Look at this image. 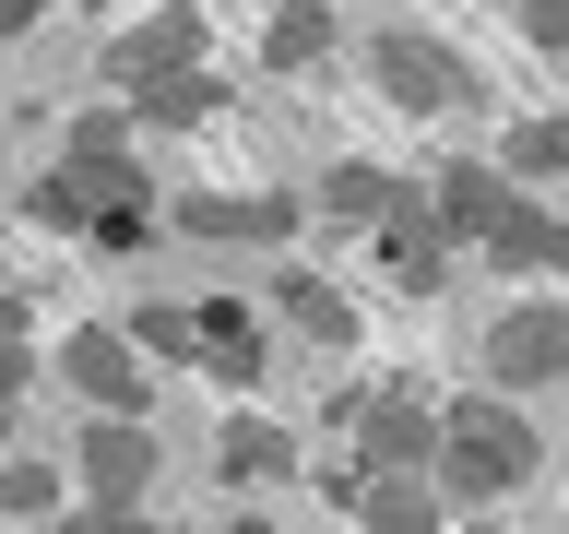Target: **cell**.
Segmentation results:
<instances>
[{
	"instance_id": "1",
	"label": "cell",
	"mask_w": 569,
	"mask_h": 534,
	"mask_svg": "<svg viewBox=\"0 0 569 534\" xmlns=\"http://www.w3.org/2000/svg\"><path fill=\"white\" fill-rule=\"evenodd\" d=\"M142 202H154V190H142V167H131V119H119V107H83V119H71V155L24 190V214L60 226V238H107V226H131Z\"/></svg>"
},
{
	"instance_id": "2",
	"label": "cell",
	"mask_w": 569,
	"mask_h": 534,
	"mask_svg": "<svg viewBox=\"0 0 569 534\" xmlns=\"http://www.w3.org/2000/svg\"><path fill=\"white\" fill-rule=\"evenodd\" d=\"M368 83H380L403 119H487V71L462 60V48H439V36H416V24H391V36H368Z\"/></svg>"
},
{
	"instance_id": "3",
	"label": "cell",
	"mask_w": 569,
	"mask_h": 534,
	"mask_svg": "<svg viewBox=\"0 0 569 534\" xmlns=\"http://www.w3.org/2000/svg\"><path fill=\"white\" fill-rule=\"evenodd\" d=\"M439 475H451V498H510L533 475V427L510 416V404H462V416L439 427Z\"/></svg>"
},
{
	"instance_id": "4",
	"label": "cell",
	"mask_w": 569,
	"mask_h": 534,
	"mask_svg": "<svg viewBox=\"0 0 569 534\" xmlns=\"http://www.w3.org/2000/svg\"><path fill=\"white\" fill-rule=\"evenodd\" d=\"M154 487V439L131 416H83V534H119Z\"/></svg>"
},
{
	"instance_id": "5",
	"label": "cell",
	"mask_w": 569,
	"mask_h": 534,
	"mask_svg": "<svg viewBox=\"0 0 569 534\" xmlns=\"http://www.w3.org/2000/svg\"><path fill=\"white\" fill-rule=\"evenodd\" d=\"M167 214H178V238H190V249H284L320 202H297V190H284V202H249V190H190V202H167Z\"/></svg>"
},
{
	"instance_id": "6",
	"label": "cell",
	"mask_w": 569,
	"mask_h": 534,
	"mask_svg": "<svg viewBox=\"0 0 569 534\" xmlns=\"http://www.w3.org/2000/svg\"><path fill=\"white\" fill-rule=\"evenodd\" d=\"M487 380H498V392L569 380V309H510V320H487Z\"/></svg>"
},
{
	"instance_id": "7",
	"label": "cell",
	"mask_w": 569,
	"mask_h": 534,
	"mask_svg": "<svg viewBox=\"0 0 569 534\" xmlns=\"http://www.w3.org/2000/svg\"><path fill=\"white\" fill-rule=\"evenodd\" d=\"M190 60H202V12H154V24H131V36H107V83H131V96H142V83H178V71H190Z\"/></svg>"
},
{
	"instance_id": "8",
	"label": "cell",
	"mask_w": 569,
	"mask_h": 534,
	"mask_svg": "<svg viewBox=\"0 0 569 534\" xmlns=\"http://www.w3.org/2000/svg\"><path fill=\"white\" fill-rule=\"evenodd\" d=\"M356 463H368V475L439 463V416H427L416 392H380V404H356Z\"/></svg>"
},
{
	"instance_id": "9",
	"label": "cell",
	"mask_w": 569,
	"mask_h": 534,
	"mask_svg": "<svg viewBox=\"0 0 569 534\" xmlns=\"http://www.w3.org/2000/svg\"><path fill=\"white\" fill-rule=\"evenodd\" d=\"M60 380H71V392H96L107 416H142V404H154V392H142V368H131V333H96V320L60 345Z\"/></svg>"
},
{
	"instance_id": "10",
	"label": "cell",
	"mask_w": 569,
	"mask_h": 534,
	"mask_svg": "<svg viewBox=\"0 0 569 534\" xmlns=\"http://www.w3.org/2000/svg\"><path fill=\"white\" fill-rule=\"evenodd\" d=\"M368 238H380V261H391V285H403V297H439V285H451V249H439V202H403L391 226H368Z\"/></svg>"
},
{
	"instance_id": "11",
	"label": "cell",
	"mask_w": 569,
	"mask_h": 534,
	"mask_svg": "<svg viewBox=\"0 0 569 534\" xmlns=\"http://www.w3.org/2000/svg\"><path fill=\"white\" fill-rule=\"evenodd\" d=\"M403 202H416V178H391V167H356V155L320 167V214H332V226H391Z\"/></svg>"
},
{
	"instance_id": "12",
	"label": "cell",
	"mask_w": 569,
	"mask_h": 534,
	"mask_svg": "<svg viewBox=\"0 0 569 534\" xmlns=\"http://www.w3.org/2000/svg\"><path fill=\"white\" fill-rule=\"evenodd\" d=\"M202 368L226 392H261V333H249V297H202Z\"/></svg>"
},
{
	"instance_id": "13",
	"label": "cell",
	"mask_w": 569,
	"mask_h": 534,
	"mask_svg": "<svg viewBox=\"0 0 569 534\" xmlns=\"http://www.w3.org/2000/svg\"><path fill=\"white\" fill-rule=\"evenodd\" d=\"M261 297H273V309L297 320V333H309V345H356V309H345V285H320V274H273Z\"/></svg>"
},
{
	"instance_id": "14",
	"label": "cell",
	"mask_w": 569,
	"mask_h": 534,
	"mask_svg": "<svg viewBox=\"0 0 569 534\" xmlns=\"http://www.w3.org/2000/svg\"><path fill=\"white\" fill-rule=\"evenodd\" d=\"M345 511H356V523H380V534H427V523H439V498H427V487H391V475H368V463L345 475Z\"/></svg>"
},
{
	"instance_id": "15",
	"label": "cell",
	"mask_w": 569,
	"mask_h": 534,
	"mask_svg": "<svg viewBox=\"0 0 569 534\" xmlns=\"http://www.w3.org/2000/svg\"><path fill=\"white\" fill-rule=\"evenodd\" d=\"M498 202H510V178H487L475 155H462V167H439V226H451V238H487Z\"/></svg>"
},
{
	"instance_id": "16",
	"label": "cell",
	"mask_w": 569,
	"mask_h": 534,
	"mask_svg": "<svg viewBox=\"0 0 569 534\" xmlns=\"http://www.w3.org/2000/svg\"><path fill=\"white\" fill-rule=\"evenodd\" d=\"M546 249H558V214H533L522 190L498 202V226H487V261H510V274H546Z\"/></svg>"
},
{
	"instance_id": "17",
	"label": "cell",
	"mask_w": 569,
	"mask_h": 534,
	"mask_svg": "<svg viewBox=\"0 0 569 534\" xmlns=\"http://www.w3.org/2000/svg\"><path fill=\"white\" fill-rule=\"evenodd\" d=\"M320 48H332V0H284L273 24H261V60L273 71H309Z\"/></svg>"
},
{
	"instance_id": "18",
	"label": "cell",
	"mask_w": 569,
	"mask_h": 534,
	"mask_svg": "<svg viewBox=\"0 0 569 534\" xmlns=\"http://www.w3.org/2000/svg\"><path fill=\"white\" fill-rule=\"evenodd\" d=\"M249 142H261L284 178H320V167H332V155H320V119H309V107H261V119H249Z\"/></svg>"
},
{
	"instance_id": "19",
	"label": "cell",
	"mask_w": 569,
	"mask_h": 534,
	"mask_svg": "<svg viewBox=\"0 0 569 534\" xmlns=\"http://www.w3.org/2000/svg\"><path fill=\"white\" fill-rule=\"evenodd\" d=\"M213 107H226V83H202V71H178V83H142V119H154V131H202Z\"/></svg>"
},
{
	"instance_id": "20",
	"label": "cell",
	"mask_w": 569,
	"mask_h": 534,
	"mask_svg": "<svg viewBox=\"0 0 569 534\" xmlns=\"http://www.w3.org/2000/svg\"><path fill=\"white\" fill-rule=\"evenodd\" d=\"M83 60H107V48H83V36H36V48H24V119H36L48 96H60V83H71Z\"/></svg>"
},
{
	"instance_id": "21",
	"label": "cell",
	"mask_w": 569,
	"mask_h": 534,
	"mask_svg": "<svg viewBox=\"0 0 569 534\" xmlns=\"http://www.w3.org/2000/svg\"><path fill=\"white\" fill-rule=\"evenodd\" d=\"M131 345H142V356H202V309H178V297H142V309H131Z\"/></svg>"
},
{
	"instance_id": "22",
	"label": "cell",
	"mask_w": 569,
	"mask_h": 534,
	"mask_svg": "<svg viewBox=\"0 0 569 534\" xmlns=\"http://www.w3.org/2000/svg\"><path fill=\"white\" fill-rule=\"evenodd\" d=\"M213 475H238V487L284 475V427H226V439H213Z\"/></svg>"
},
{
	"instance_id": "23",
	"label": "cell",
	"mask_w": 569,
	"mask_h": 534,
	"mask_svg": "<svg viewBox=\"0 0 569 534\" xmlns=\"http://www.w3.org/2000/svg\"><path fill=\"white\" fill-rule=\"evenodd\" d=\"M510 178H569V119H522L510 131Z\"/></svg>"
},
{
	"instance_id": "24",
	"label": "cell",
	"mask_w": 569,
	"mask_h": 534,
	"mask_svg": "<svg viewBox=\"0 0 569 534\" xmlns=\"http://www.w3.org/2000/svg\"><path fill=\"white\" fill-rule=\"evenodd\" d=\"M0 511L48 523V511H60V475H48V463H12V475H0Z\"/></svg>"
},
{
	"instance_id": "25",
	"label": "cell",
	"mask_w": 569,
	"mask_h": 534,
	"mask_svg": "<svg viewBox=\"0 0 569 534\" xmlns=\"http://www.w3.org/2000/svg\"><path fill=\"white\" fill-rule=\"evenodd\" d=\"M510 12H522V36L546 48V60H569V0H510Z\"/></svg>"
},
{
	"instance_id": "26",
	"label": "cell",
	"mask_w": 569,
	"mask_h": 534,
	"mask_svg": "<svg viewBox=\"0 0 569 534\" xmlns=\"http://www.w3.org/2000/svg\"><path fill=\"white\" fill-rule=\"evenodd\" d=\"M546 274H569V226H558V249H546Z\"/></svg>"
}]
</instances>
